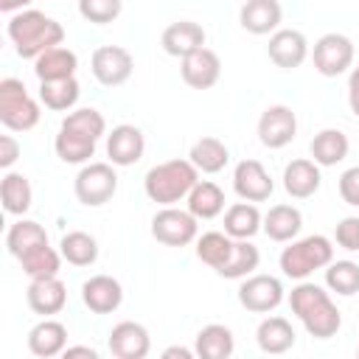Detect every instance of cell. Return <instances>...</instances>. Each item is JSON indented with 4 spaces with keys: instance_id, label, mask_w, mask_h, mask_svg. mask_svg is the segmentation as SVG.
<instances>
[{
    "instance_id": "44",
    "label": "cell",
    "mask_w": 359,
    "mask_h": 359,
    "mask_svg": "<svg viewBox=\"0 0 359 359\" xmlns=\"http://www.w3.org/2000/svg\"><path fill=\"white\" fill-rule=\"evenodd\" d=\"M20 143L11 137V135H0V168H11L17 160H20Z\"/></svg>"
},
{
    "instance_id": "19",
    "label": "cell",
    "mask_w": 359,
    "mask_h": 359,
    "mask_svg": "<svg viewBox=\"0 0 359 359\" xmlns=\"http://www.w3.org/2000/svg\"><path fill=\"white\" fill-rule=\"evenodd\" d=\"M283 20V6L280 0H247L238 8V22L247 34L264 36V34H275L280 28Z\"/></svg>"
},
{
    "instance_id": "17",
    "label": "cell",
    "mask_w": 359,
    "mask_h": 359,
    "mask_svg": "<svg viewBox=\"0 0 359 359\" xmlns=\"http://www.w3.org/2000/svg\"><path fill=\"white\" fill-rule=\"evenodd\" d=\"M25 300H28V309L34 314L53 317L67 306V286L59 280V275L31 278V283L25 289Z\"/></svg>"
},
{
    "instance_id": "26",
    "label": "cell",
    "mask_w": 359,
    "mask_h": 359,
    "mask_svg": "<svg viewBox=\"0 0 359 359\" xmlns=\"http://www.w3.org/2000/svg\"><path fill=\"white\" fill-rule=\"evenodd\" d=\"M194 351L199 359H230L236 351V337L227 325L222 323H210L205 328H199Z\"/></svg>"
},
{
    "instance_id": "20",
    "label": "cell",
    "mask_w": 359,
    "mask_h": 359,
    "mask_svg": "<svg viewBox=\"0 0 359 359\" xmlns=\"http://www.w3.org/2000/svg\"><path fill=\"white\" fill-rule=\"evenodd\" d=\"M205 39H208V34H205V28L199 22H194V20H177L171 25H165V31L160 36V45H163V50L168 56L185 59L188 53L205 48Z\"/></svg>"
},
{
    "instance_id": "38",
    "label": "cell",
    "mask_w": 359,
    "mask_h": 359,
    "mask_svg": "<svg viewBox=\"0 0 359 359\" xmlns=\"http://www.w3.org/2000/svg\"><path fill=\"white\" fill-rule=\"evenodd\" d=\"M22 272L28 278H48V275H59V266H62V252L53 250L50 244H39L34 250H28L22 258H17Z\"/></svg>"
},
{
    "instance_id": "14",
    "label": "cell",
    "mask_w": 359,
    "mask_h": 359,
    "mask_svg": "<svg viewBox=\"0 0 359 359\" xmlns=\"http://www.w3.org/2000/svg\"><path fill=\"white\" fill-rule=\"evenodd\" d=\"M266 56L283 67V70H294L306 62L309 56V39L303 36V31L297 28H278L275 34H269V45H266Z\"/></svg>"
},
{
    "instance_id": "46",
    "label": "cell",
    "mask_w": 359,
    "mask_h": 359,
    "mask_svg": "<svg viewBox=\"0 0 359 359\" xmlns=\"http://www.w3.org/2000/svg\"><path fill=\"white\" fill-rule=\"evenodd\" d=\"M62 356H65V359H73V356H87V359H98V351H95L93 345H67Z\"/></svg>"
},
{
    "instance_id": "5",
    "label": "cell",
    "mask_w": 359,
    "mask_h": 359,
    "mask_svg": "<svg viewBox=\"0 0 359 359\" xmlns=\"http://www.w3.org/2000/svg\"><path fill=\"white\" fill-rule=\"evenodd\" d=\"M39 104L28 95L25 84L14 76L0 81V123L11 132H28L39 123Z\"/></svg>"
},
{
    "instance_id": "23",
    "label": "cell",
    "mask_w": 359,
    "mask_h": 359,
    "mask_svg": "<svg viewBox=\"0 0 359 359\" xmlns=\"http://www.w3.org/2000/svg\"><path fill=\"white\" fill-rule=\"evenodd\" d=\"M79 67V56L67 48V45H56L48 48L45 53H39L34 59V76L39 81H59V79H70L76 76Z\"/></svg>"
},
{
    "instance_id": "18",
    "label": "cell",
    "mask_w": 359,
    "mask_h": 359,
    "mask_svg": "<svg viewBox=\"0 0 359 359\" xmlns=\"http://www.w3.org/2000/svg\"><path fill=\"white\" fill-rule=\"evenodd\" d=\"M81 303L93 314H112L123 303V286L112 275H93L81 283Z\"/></svg>"
},
{
    "instance_id": "9",
    "label": "cell",
    "mask_w": 359,
    "mask_h": 359,
    "mask_svg": "<svg viewBox=\"0 0 359 359\" xmlns=\"http://www.w3.org/2000/svg\"><path fill=\"white\" fill-rule=\"evenodd\" d=\"M283 292L286 289L275 275H247L238 286V303L252 314H266L283 303Z\"/></svg>"
},
{
    "instance_id": "3",
    "label": "cell",
    "mask_w": 359,
    "mask_h": 359,
    "mask_svg": "<svg viewBox=\"0 0 359 359\" xmlns=\"http://www.w3.org/2000/svg\"><path fill=\"white\" fill-rule=\"evenodd\" d=\"M199 182V168L191 160H165L146 171L143 191L157 205H177Z\"/></svg>"
},
{
    "instance_id": "34",
    "label": "cell",
    "mask_w": 359,
    "mask_h": 359,
    "mask_svg": "<svg viewBox=\"0 0 359 359\" xmlns=\"http://www.w3.org/2000/svg\"><path fill=\"white\" fill-rule=\"evenodd\" d=\"M39 244H48V233L34 219H17L6 233V247L14 258H22L28 250H34Z\"/></svg>"
},
{
    "instance_id": "43",
    "label": "cell",
    "mask_w": 359,
    "mask_h": 359,
    "mask_svg": "<svg viewBox=\"0 0 359 359\" xmlns=\"http://www.w3.org/2000/svg\"><path fill=\"white\" fill-rule=\"evenodd\" d=\"M339 196L345 205L359 208V165H351L339 174Z\"/></svg>"
},
{
    "instance_id": "25",
    "label": "cell",
    "mask_w": 359,
    "mask_h": 359,
    "mask_svg": "<svg viewBox=\"0 0 359 359\" xmlns=\"http://www.w3.org/2000/svg\"><path fill=\"white\" fill-rule=\"evenodd\" d=\"M294 339H297V334H294L292 323L286 317H278V314L264 317L255 328V342L264 353H275V356L286 353L289 348H294Z\"/></svg>"
},
{
    "instance_id": "42",
    "label": "cell",
    "mask_w": 359,
    "mask_h": 359,
    "mask_svg": "<svg viewBox=\"0 0 359 359\" xmlns=\"http://www.w3.org/2000/svg\"><path fill=\"white\" fill-rule=\"evenodd\" d=\"M334 238L342 250L348 252H359V216H345L337 222V230H334Z\"/></svg>"
},
{
    "instance_id": "16",
    "label": "cell",
    "mask_w": 359,
    "mask_h": 359,
    "mask_svg": "<svg viewBox=\"0 0 359 359\" xmlns=\"http://www.w3.org/2000/svg\"><path fill=\"white\" fill-rule=\"evenodd\" d=\"M146 151V137L137 126L132 123H118L112 126V132L107 135V157L112 165L118 168H126V165H135Z\"/></svg>"
},
{
    "instance_id": "8",
    "label": "cell",
    "mask_w": 359,
    "mask_h": 359,
    "mask_svg": "<svg viewBox=\"0 0 359 359\" xmlns=\"http://www.w3.org/2000/svg\"><path fill=\"white\" fill-rule=\"evenodd\" d=\"M311 62H314V70L325 79H337V76L348 73V67H353V42H351V36L337 34V31L323 34L314 42Z\"/></svg>"
},
{
    "instance_id": "10",
    "label": "cell",
    "mask_w": 359,
    "mask_h": 359,
    "mask_svg": "<svg viewBox=\"0 0 359 359\" xmlns=\"http://www.w3.org/2000/svg\"><path fill=\"white\" fill-rule=\"evenodd\" d=\"M90 70H93V76H95L98 84H104V87H121L123 81H129V76L135 70V59L121 45H101V48L93 50Z\"/></svg>"
},
{
    "instance_id": "21",
    "label": "cell",
    "mask_w": 359,
    "mask_h": 359,
    "mask_svg": "<svg viewBox=\"0 0 359 359\" xmlns=\"http://www.w3.org/2000/svg\"><path fill=\"white\" fill-rule=\"evenodd\" d=\"M323 185V174H320V165L314 160H306V157H297L292 163H286L283 168V191L292 196V199H309L320 191Z\"/></svg>"
},
{
    "instance_id": "45",
    "label": "cell",
    "mask_w": 359,
    "mask_h": 359,
    "mask_svg": "<svg viewBox=\"0 0 359 359\" xmlns=\"http://www.w3.org/2000/svg\"><path fill=\"white\" fill-rule=\"evenodd\" d=\"M348 107L359 118V67H353L348 76Z\"/></svg>"
},
{
    "instance_id": "30",
    "label": "cell",
    "mask_w": 359,
    "mask_h": 359,
    "mask_svg": "<svg viewBox=\"0 0 359 359\" xmlns=\"http://www.w3.org/2000/svg\"><path fill=\"white\" fill-rule=\"evenodd\" d=\"M264 224V216L255 202H236L224 210V233L233 238H252Z\"/></svg>"
},
{
    "instance_id": "33",
    "label": "cell",
    "mask_w": 359,
    "mask_h": 359,
    "mask_svg": "<svg viewBox=\"0 0 359 359\" xmlns=\"http://www.w3.org/2000/svg\"><path fill=\"white\" fill-rule=\"evenodd\" d=\"M81 95V84L76 76L59 81H39V101L53 112H70Z\"/></svg>"
},
{
    "instance_id": "39",
    "label": "cell",
    "mask_w": 359,
    "mask_h": 359,
    "mask_svg": "<svg viewBox=\"0 0 359 359\" xmlns=\"http://www.w3.org/2000/svg\"><path fill=\"white\" fill-rule=\"evenodd\" d=\"M325 286L342 297H353L359 292V264L356 261H331L325 266Z\"/></svg>"
},
{
    "instance_id": "12",
    "label": "cell",
    "mask_w": 359,
    "mask_h": 359,
    "mask_svg": "<svg viewBox=\"0 0 359 359\" xmlns=\"http://www.w3.org/2000/svg\"><path fill=\"white\" fill-rule=\"evenodd\" d=\"M233 191L238 194V199L247 202H266L275 191V182L269 177V171L264 168V163L258 160H241L233 168Z\"/></svg>"
},
{
    "instance_id": "1",
    "label": "cell",
    "mask_w": 359,
    "mask_h": 359,
    "mask_svg": "<svg viewBox=\"0 0 359 359\" xmlns=\"http://www.w3.org/2000/svg\"><path fill=\"white\" fill-rule=\"evenodd\" d=\"M289 309L314 339H331L342 328V314L337 303L323 286L311 280H300L289 292Z\"/></svg>"
},
{
    "instance_id": "37",
    "label": "cell",
    "mask_w": 359,
    "mask_h": 359,
    "mask_svg": "<svg viewBox=\"0 0 359 359\" xmlns=\"http://www.w3.org/2000/svg\"><path fill=\"white\" fill-rule=\"evenodd\" d=\"M233 244H236L233 236L219 233V230H208L196 238V258L202 264H208L210 269H222L233 255Z\"/></svg>"
},
{
    "instance_id": "35",
    "label": "cell",
    "mask_w": 359,
    "mask_h": 359,
    "mask_svg": "<svg viewBox=\"0 0 359 359\" xmlns=\"http://www.w3.org/2000/svg\"><path fill=\"white\" fill-rule=\"evenodd\" d=\"M59 252L73 266H93L98 261V241L84 230H70L62 236Z\"/></svg>"
},
{
    "instance_id": "6",
    "label": "cell",
    "mask_w": 359,
    "mask_h": 359,
    "mask_svg": "<svg viewBox=\"0 0 359 359\" xmlns=\"http://www.w3.org/2000/svg\"><path fill=\"white\" fill-rule=\"evenodd\" d=\"M118 191V174L112 163H84L73 180V194L84 208L107 205Z\"/></svg>"
},
{
    "instance_id": "32",
    "label": "cell",
    "mask_w": 359,
    "mask_h": 359,
    "mask_svg": "<svg viewBox=\"0 0 359 359\" xmlns=\"http://www.w3.org/2000/svg\"><path fill=\"white\" fill-rule=\"evenodd\" d=\"M188 160L202 171V174H219L227 163H230V149L219 140V137H199L194 146H191V154Z\"/></svg>"
},
{
    "instance_id": "24",
    "label": "cell",
    "mask_w": 359,
    "mask_h": 359,
    "mask_svg": "<svg viewBox=\"0 0 359 359\" xmlns=\"http://www.w3.org/2000/svg\"><path fill=\"white\" fill-rule=\"evenodd\" d=\"M348 149H351V140L342 129H320L309 143L311 160L320 168H331V165L342 163L348 157Z\"/></svg>"
},
{
    "instance_id": "15",
    "label": "cell",
    "mask_w": 359,
    "mask_h": 359,
    "mask_svg": "<svg viewBox=\"0 0 359 359\" xmlns=\"http://www.w3.org/2000/svg\"><path fill=\"white\" fill-rule=\"evenodd\" d=\"M180 76L194 90H210L222 76V59L210 48H199L180 59Z\"/></svg>"
},
{
    "instance_id": "49",
    "label": "cell",
    "mask_w": 359,
    "mask_h": 359,
    "mask_svg": "<svg viewBox=\"0 0 359 359\" xmlns=\"http://www.w3.org/2000/svg\"><path fill=\"white\" fill-rule=\"evenodd\" d=\"M356 353H359V348H356Z\"/></svg>"
},
{
    "instance_id": "47",
    "label": "cell",
    "mask_w": 359,
    "mask_h": 359,
    "mask_svg": "<svg viewBox=\"0 0 359 359\" xmlns=\"http://www.w3.org/2000/svg\"><path fill=\"white\" fill-rule=\"evenodd\" d=\"M34 0H0V11L3 14H17V11H22V8H28Z\"/></svg>"
},
{
    "instance_id": "13",
    "label": "cell",
    "mask_w": 359,
    "mask_h": 359,
    "mask_svg": "<svg viewBox=\"0 0 359 359\" xmlns=\"http://www.w3.org/2000/svg\"><path fill=\"white\" fill-rule=\"evenodd\" d=\"M107 345H109V353L118 359H146L151 351V337H149L146 325H140L135 320H123V323L112 325Z\"/></svg>"
},
{
    "instance_id": "48",
    "label": "cell",
    "mask_w": 359,
    "mask_h": 359,
    "mask_svg": "<svg viewBox=\"0 0 359 359\" xmlns=\"http://www.w3.org/2000/svg\"><path fill=\"white\" fill-rule=\"evenodd\" d=\"M163 356H165V359H174V356H180V359H194V356H196V351L182 348V345H171V348H165V351H163Z\"/></svg>"
},
{
    "instance_id": "7",
    "label": "cell",
    "mask_w": 359,
    "mask_h": 359,
    "mask_svg": "<svg viewBox=\"0 0 359 359\" xmlns=\"http://www.w3.org/2000/svg\"><path fill=\"white\" fill-rule=\"evenodd\" d=\"M196 222L199 219L191 210L163 205L151 216V236H154V241H160L165 247H188L191 241H196V233H199Z\"/></svg>"
},
{
    "instance_id": "27",
    "label": "cell",
    "mask_w": 359,
    "mask_h": 359,
    "mask_svg": "<svg viewBox=\"0 0 359 359\" xmlns=\"http://www.w3.org/2000/svg\"><path fill=\"white\" fill-rule=\"evenodd\" d=\"M303 227V213L294 205H272L264 213V224L261 230L272 238V241H292Z\"/></svg>"
},
{
    "instance_id": "40",
    "label": "cell",
    "mask_w": 359,
    "mask_h": 359,
    "mask_svg": "<svg viewBox=\"0 0 359 359\" xmlns=\"http://www.w3.org/2000/svg\"><path fill=\"white\" fill-rule=\"evenodd\" d=\"M59 126L73 129V132H79V135H87V137H93V140L104 137V132H107V121H104V115H101L95 107H79V109H70V112L62 118Z\"/></svg>"
},
{
    "instance_id": "2",
    "label": "cell",
    "mask_w": 359,
    "mask_h": 359,
    "mask_svg": "<svg viewBox=\"0 0 359 359\" xmlns=\"http://www.w3.org/2000/svg\"><path fill=\"white\" fill-rule=\"evenodd\" d=\"M6 34H8L17 56H22V59H36L48 48H56L65 42L62 22H56L53 17H48L45 11H36V8H22V11L11 14Z\"/></svg>"
},
{
    "instance_id": "11",
    "label": "cell",
    "mask_w": 359,
    "mask_h": 359,
    "mask_svg": "<svg viewBox=\"0 0 359 359\" xmlns=\"http://www.w3.org/2000/svg\"><path fill=\"white\" fill-rule=\"evenodd\" d=\"M297 135V115L286 104H269L258 118V140L266 149H283Z\"/></svg>"
},
{
    "instance_id": "36",
    "label": "cell",
    "mask_w": 359,
    "mask_h": 359,
    "mask_svg": "<svg viewBox=\"0 0 359 359\" xmlns=\"http://www.w3.org/2000/svg\"><path fill=\"white\" fill-rule=\"evenodd\" d=\"M258 264H261L258 247H255L250 238H236L230 261H227L222 269H216V275H219V278H227V280H241V278L252 275V272L258 269Z\"/></svg>"
},
{
    "instance_id": "31",
    "label": "cell",
    "mask_w": 359,
    "mask_h": 359,
    "mask_svg": "<svg viewBox=\"0 0 359 359\" xmlns=\"http://www.w3.org/2000/svg\"><path fill=\"white\" fill-rule=\"evenodd\" d=\"M185 202L196 219H216L224 210V191L210 180H199L185 196Z\"/></svg>"
},
{
    "instance_id": "41",
    "label": "cell",
    "mask_w": 359,
    "mask_h": 359,
    "mask_svg": "<svg viewBox=\"0 0 359 359\" xmlns=\"http://www.w3.org/2000/svg\"><path fill=\"white\" fill-rule=\"evenodd\" d=\"M123 0H79V14L93 25H109L121 17Z\"/></svg>"
},
{
    "instance_id": "22",
    "label": "cell",
    "mask_w": 359,
    "mask_h": 359,
    "mask_svg": "<svg viewBox=\"0 0 359 359\" xmlns=\"http://www.w3.org/2000/svg\"><path fill=\"white\" fill-rule=\"evenodd\" d=\"M67 348V328L65 323L53 320V317H42L31 331H28V351L39 359H50L65 353Z\"/></svg>"
},
{
    "instance_id": "29",
    "label": "cell",
    "mask_w": 359,
    "mask_h": 359,
    "mask_svg": "<svg viewBox=\"0 0 359 359\" xmlns=\"http://www.w3.org/2000/svg\"><path fill=\"white\" fill-rule=\"evenodd\" d=\"M0 202H3V210L11 216L28 213V208L34 202V188H31L28 177L20 171H6L3 182H0Z\"/></svg>"
},
{
    "instance_id": "28",
    "label": "cell",
    "mask_w": 359,
    "mask_h": 359,
    "mask_svg": "<svg viewBox=\"0 0 359 359\" xmlns=\"http://www.w3.org/2000/svg\"><path fill=\"white\" fill-rule=\"evenodd\" d=\"M95 143H98V140H93V137H87V135H79V132H73V129H65V126H59V132H56V137H53L56 157H59L62 163H70V165H84V163H90V157L95 154Z\"/></svg>"
},
{
    "instance_id": "4",
    "label": "cell",
    "mask_w": 359,
    "mask_h": 359,
    "mask_svg": "<svg viewBox=\"0 0 359 359\" xmlns=\"http://www.w3.org/2000/svg\"><path fill=\"white\" fill-rule=\"evenodd\" d=\"M334 261V244L328 236H306V238H292L289 247H283L278 264H280V272L292 280H306L311 272L317 269H325L328 264Z\"/></svg>"
}]
</instances>
